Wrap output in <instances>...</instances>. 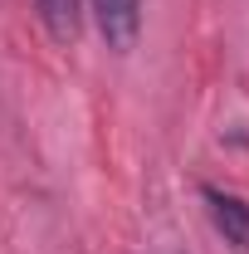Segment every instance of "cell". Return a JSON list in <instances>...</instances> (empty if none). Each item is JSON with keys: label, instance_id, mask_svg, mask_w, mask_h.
<instances>
[{"label": "cell", "instance_id": "1", "mask_svg": "<svg viewBox=\"0 0 249 254\" xmlns=\"http://www.w3.org/2000/svg\"><path fill=\"white\" fill-rule=\"evenodd\" d=\"M200 200H205V215L215 225V235L225 245H235L240 254H249V200L235 195V190H220V186H200Z\"/></svg>", "mask_w": 249, "mask_h": 254}, {"label": "cell", "instance_id": "2", "mask_svg": "<svg viewBox=\"0 0 249 254\" xmlns=\"http://www.w3.org/2000/svg\"><path fill=\"white\" fill-rule=\"evenodd\" d=\"M88 10H93L98 34H103V44L113 54H127L137 44V34H142V0H88Z\"/></svg>", "mask_w": 249, "mask_h": 254}, {"label": "cell", "instance_id": "3", "mask_svg": "<svg viewBox=\"0 0 249 254\" xmlns=\"http://www.w3.org/2000/svg\"><path fill=\"white\" fill-rule=\"evenodd\" d=\"M34 10H39L44 30L54 34L59 44L78 39V30H83V0H34Z\"/></svg>", "mask_w": 249, "mask_h": 254}]
</instances>
